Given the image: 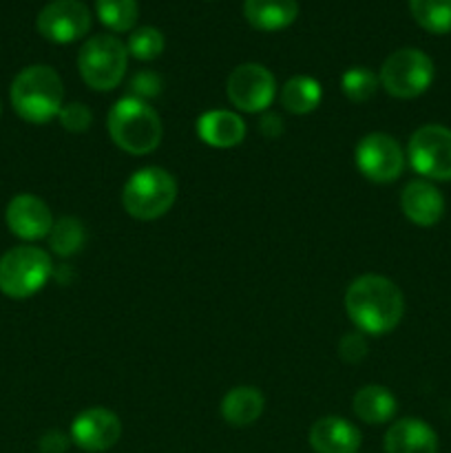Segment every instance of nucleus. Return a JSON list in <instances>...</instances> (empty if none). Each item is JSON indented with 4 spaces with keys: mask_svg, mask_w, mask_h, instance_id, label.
Segmentation results:
<instances>
[{
    "mask_svg": "<svg viewBox=\"0 0 451 453\" xmlns=\"http://www.w3.org/2000/svg\"><path fill=\"white\" fill-rule=\"evenodd\" d=\"M345 312L361 334L383 336L405 317L402 290L383 274H363L345 292Z\"/></svg>",
    "mask_w": 451,
    "mask_h": 453,
    "instance_id": "nucleus-1",
    "label": "nucleus"
},
{
    "mask_svg": "<svg viewBox=\"0 0 451 453\" xmlns=\"http://www.w3.org/2000/svg\"><path fill=\"white\" fill-rule=\"evenodd\" d=\"M11 106L25 122L47 124L57 118L65 106V87L56 69L47 65H31L13 78Z\"/></svg>",
    "mask_w": 451,
    "mask_h": 453,
    "instance_id": "nucleus-2",
    "label": "nucleus"
},
{
    "mask_svg": "<svg viewBox=\"0 0 451 453\" xmlns=\"http://www.w3.org/2000/svg\"><path fill=\"white\" fill-rule=\"evenodd\" d=\"M109 135L118 149L128 155H149L162 142V119L159 113L144 100L122 97L115 102L106 118Z\"/></svg>",
    "mask_w": 451,
    "mask_h": 453,
    "instance_id": "nucleus-3",
    "label": "nucleus"
},
{
    "mask_svg": "<svg viewBox=\"0 0 451 453\" xmlns=\"http://www.w3.org/2000/svg\"><path fill=\"white\" fill-rule=\"evenodd\" d=\"M177 199V181L166 168L146 166L133 173L122 188V206L133 219L153 221L166 215Z\"/></svg>",
    "mask_w": 451,
    "mask_h": 453,
    "instance_id": "nucleus-4",
    "label": "nucleus"
},
{
    "mask_svg": "<svg viewBox=\"0 0 451 453\" xmlns=\"http://www.w3.org/2000/svg\"><path fill=\"white\" fill-rule=\"evenodd\" d=\"M53 273L49 252L38 246H16L0 257V292L9 299H29Z\"/></svg>",
    "mask_w": 451,
    "mask_h": 453,
    "instance_id": "nucleus-5",
    "label": "nucleus"
},
{
    "mask_svg": "<svg viewBox=\"0 0 451 453\" xmlns=\"http://www.w3.org/2000/svg\"><path fill=\"white\" fill-rule=\"evenodd\" d=\"M128 66V49L111 34H97L82 44L78 53L80 78L93 91H113L122 82Z\"/></svg>",
    "mask_w": 451,
    "mask_h": 453,
    "instance_id": "nucleus-6",
    "label": "nucleus"
},
{
    "mask_svg": "<svg viewBox=\"0 0 451 453\" xmlns=\"http://www.w3.org/2000/svg\"><path fill=\"white\" fill-rule=\"evenodd\" d=\"M433 60L424 51L414 47L398 49L383 62L378 82L385 91L398 100H414L423 96L433 82Z\"/></svg>",
    "mask_w": 451,
    "mask_h": 453,
    "instance_id": "nucleus-7",
    "label": "nucleus"
},
{
    "mask_svg": "<svg viewBox=\"0 0 451 453\" xmlns=\"http://www.w3.org/2000/svg\"><path fill=\"white\" fill-rule=\"evenodd\" d=\"M407 157L418 175L433 181H451V128L424 124L407 144Z\"/></svg>",
    "mask_w": 451,
    "mask_h": 453,
    "instance_id": "nucleus-8",
    "label": "nucleus"
},
{
    "mask_svg": "<svg viewBox=\"0 0 451 453\" xmlns=\"http://www.w3.org/2000/svg\"><path fill=\"white\" fill-rule=\"evenodd\" d=\"M226 93L228 100L243 113H261L277 97V80L264 65L246 62L230 71Z\"/></svg>",
    "mask_w": 451,
    "mask_h": 453,
    "instance_id": "nucleus-9",
    "label": "nucleus"
},
{
    "mask_svg": "<svg viewBox=\"0 0 451 453\" xmlns=\"http://www.w3.org/2000/svg\"><path fill=\"white\" fill-rule=\"evenodd\" d=\"M356 166L370 181L389 184L402 175L405 153L387 133H370L356 146Z\"/></svg>",
    "mask_w": 451,
    "mask_h": 453,
    "instance_id": "nucleus-10",
    "label": "nucleus"
},
{
    "mask_svg": "<svg viewBox=\"0 0 451 453\" xmlns=\"http://www.w3.org/2000/svg\"><path fill=\"white\" fill-rule=\"evenodd\" d=\"M40 35L56 44H69L84 38L91 29V12L82 0H51L35 20Z\"/></svg>",
    "mask_w": 451,
    "mask_h": 453,
    "instance_id": "nucleus-11",
    "label": "nucleus"
},
{
    "mask_svg": "<svg viewBox=\"0 0 451 453\" xmlns=\"http://www.w3.org/2000/svg\"><path fill=\"white\" fill-rule=\"evenodd\" d=\"M122 436V423L118 416L104 407H91L75 416L71 423V441L75 447L88 453L109 451Z\"/></svg>",
    "mask_w": 451,
    "mask_h": 453,
    "instance_id": "nucleus-12",
    "label": "nucleus"
},
{
    "mask_svg": "<svg viewBox=\"0 0 451 453\" xmlns=\"http://www.w3.org/2000/svg\"><path fill=\"white\" fill-rule=\"evenodd\" d=\"M4 219H7L9 230L25 242H38V239L49 237L53 228V215L47 203L29 193L16 195L9 202Z\"/></svg>",
    "mask_w": 451,
    "mask_h": 453,
    "instance_id": "nucleus-13",
    "label": "nucleus"
},
{
    "mask_svg": "<svg viewBox=\"0 0 451 453\" xmlns=\"http://www.w3.org/2000/svg\"><path fill=\"white\" fill-rule=\"evenodd\" d=\"M402 215L420 228H432L445 215V197L427 180H414L401 193Z\"/></svg>",
    "mask_w": 451,
    "mask_h": 453,
    "instance_id": "nucleus-14",
    "label": "nucleus"
},
{
    "mask_svg": "<svg viewBox=\"0 0 451 453\" xmlns=\"http://www.w3.org/2000/svg\"><path fill=\"white\" fill-rule=\"evenodd\" d=\"M310 447L314 453H356L361 449V432L340 416H323L310 427Z\"/></svg>",
    "mask_w": 451,
    "mask_h": 453,
    "instance_id": "nucleus-15",
    "label": "nucleus"
},
{
    "mask_svg": "<svg viewBox=\"0 0 451 453\" xmlns=\"http://www.w3.org/2000/svg\"><path fill=\"white\" fill-rule=\"evenodd\" d=\"M385 453H438V436L424 420L401 418L385 434Z\"/></svg>",
    "mask_w": 451,
    "mask_h": 453,
    "instance_id": "nucleus-16",
    "label": "nucleus"
},
{
    "mask_svg": "<svg viewBox=\"0 0 451 453\" xmlns=\"http://www.w3.org/2000/svg\"><path fill=\"white\" fill-rule=\"evenodd\" d=\"M197 135L215 149H233L246 137V122L233 111H208L197 119Z\"/></svg>",
    "mask_w": 451,
    "mask_h": 453,
    "instance_id": "nucleus-17",
    "label": "nucleus"
},
{
    "mask_svg": "<svg viewBox=\"0 0 451 453\" xmlns=\"http://www.w3.org/2000/svg\"><path fill=\"white\" fill-rule=\"evenodd\" d=\"M265 398L252 385H239L233 388L224 398H221V418L233 427H248L256 423L259 416L264 414Z\"/></svg>",
    "mask_w": 451,
    "mask_h": 453,
    "instance_id": "nucleus-18",
    "label": "nucleus"
},
{
    "mask_svg": "<svg viewBox=\"0 0 451 453\" xmlns=\"http://www.w3.org/2000/svg\"><path fill=\"white\" fill-rule=\"evenodd\" d=\"M243 16L255 29L279 31L296 20L299 3L296 0H246Z\"/></svg>",
    "mask_w": 451,
    "mask_h": 453,
    "instance_id": "nucleus-19",
    "label": "nucleus"
},
{
    "mask_svg": "<svg viewBox=\"0 0 451 453\" xmlns=\"http://www.w3.org/2000/svg\"><path fill=\"white\" fill-rule=\"evenodd\" d=\"M396 410V398L383 385H365L354 394V414L367 425L389 423Z\"/></svg>",
    "mask_w": 451,
    "mask_h": 453,
    "instance_id": "nucleus-20",
    "label": "nucleus"
},
{
    "mask_svg": "<svg viewBox=\"0 0 451 453\" xmlns=\"http://www.w3.org/2000/svg\"><path fill=\"white\" fill-rule=\"evenodd\" d=\"M279 97H281V104L287 113L308 115L321 104L323 88L318 80L310 78V75H294L283 84Z\"/></svg>",
    "mask_w": 451,
    "mask_h": 453,
    "instance_id": "nucleus-21",
    "label": "nucleus"
},
{
    "mask_svg": "<svg viewBox=\"0 0 451 453\" xmlns=\"http://www.w3.org/2000/svg\"><path fill=\"white\" fill-rule=\"evenodd\" d=\"M414 20L429 34H449L451 31V0H409Z\"/></svg>",
    "mask_w": 451,
    "mask_h": 453,
    "instance_id": "nucleus-22",
    "label": "nucleus"
},
{
    "mask_svg": "<svg viewBox=\"0 0 451 453\" xmlns=\"http://www.w3.org/2000/svg\"><path fill=\"white\" fill-rule=\"evenodd\" d=\"M84 242H87V230L82 221L75 217H62L49 233V246L60 257L75 255L84 246Z\"/></svg>",
    "mask_w": 451,
    "mask_h": 453,
    "instance_id": "nucleus-23",
    "label": "nucleus"
},
{
    "mask_svg": "<svg viewBox=\"0 0 451 453\" xmlns=\"http://www.w3.org/2000/svg\"><path fill=\"white\" fill-rule=\"evenodd\" d=\"M97 18L102 25L109 27L111 31H131L135 27L137 16H140V7L137 0H96Z\"/></svg>",
    "mask_w": 451,
    "mask_h": 453,
    "instance_id": "nucleus-24",
    "label": "nucleus"
},
{
    "mask_svg": "<svg viewBox=\"0 0 451 453\" xmlns=\"http://www.w3.org/2000/svg\"><path fill=\"white\" fill-rule=\"evenodd\" d=\"M378 75H376L374 71L365 69V66H352V69L345 71L343 78H340L343 96L348 97L349 102H356V104L371 100L374 93L378 91Z\"/></svg>",
    "mask_w": 451,
    "mask_h": 453,
    "instance_id": "nucleus-25",
    "label": "nucleus"
},
{
    "mask_svg": "<svg viewBox=\"0 0 451 453\" xmlns=\"http://www.w3.org/2000/svg\"><path fill=\"white\" fill-rule=\"evenodd\" d=\"M164 44H166V40H164V34L157 27H137L131 38H128L126 49L128 56H133L135 60L149 62L162 56Z\"/></svg>",
    "mask_w": 451,
    "mask_h": 453,
    "instance_id": "nucleus-26",
    "label": "nucleus"
},
{
    "mask_svg": "<svg viewBox=\"0 0 451 453\" xmlns=\"http://www.w3.org/2000/svg\"><path fill=\"white\" fill-rule=\"evenodd\" d=\"M57 119H60L62 128H66L69 133H84L91 128L93 113L82 102H69V104H65L60 109Z\"/></svg>",
    "mask_w": 451,
    "mask_h": 453,
    "instance_id": "nucleus-27",
    "label": "nucleus"
},
{
    "mask_svg": "<svg viewBox=\"0 0 451 453\" xmlns=\"http://www.w3.org/2000/svg\"><path fill=\"white\" fill-rule=\"evenodd\" d=\"M128 88H131V97L146 102L162 93L164 80L162 75L155 73V71H137L131 78V82H128Z\"/></svg>",
    "mask_w": 451,
    "mask_h": 453,
    "instance_id": "nucleus-28",
    "label": "nucleus"
},
{
    "mask_svg": "<svg viewBox=\"0 0 451 453\" xmlns=\"http://www.w3.org/2000/svg\"><path fill=\"white\" fill-rule=\"evenodd\" d=\"M339 352L340 358L345 363H358L367 357V343H365V336L361 332H352V334H345L340 339L339 345Z\"/></svg>",
    "mask_w": 451,
    "mask_h": 453,
    "instance_id": "nucleus-29",
    "label": "nucleus"
},
{
    "mask_svg": "<svg viewBox=\"0 0 451 453\" xmlns=\"http://www.w3.org/2000/svg\"><path fill=\"white\" fill-rule=\"evenodd\" d=\"M69 441L71 438H66L62 432L51 429V432H47L42 438H40V451L42 453H65L66 449H69Z\"/></svg>",
    "mask_w": 451,
    "mask_h": 453,
    "instance_id": "nucleus-30",
    "label": "nucleus"
},
{
    "mask_svg": "<svg viewBox=\"0 0 451 453\" xmlns=\"http://www.w3.org/2000/svg\"><path fill=\"white\" fill-rule=\"evenodd\" d=\"M259 131L264 133L268 140H274V137H279L283 133V119L279 118V115H274V113L264 115V118H261V122H259Z\"/></svg>",
    "mask_w": 451,
    "mask_h": 453,
    "instance_id": "nucleus-31",
    "label": "nucleus"
},
{
    "mask_svg": "<svg viewBox=\"0 0 451 453\" xmlns=\"http://www.w3.org/2000/svg\"><path fill=\"white\" fill-rule=\"evenodd\" d=\"M0 113H3V106H0Z\"/></svg>",
    "mask_w": 451,
    "mask_h": 453,
    "instance_id": "nucleus-32",
    "label": "nucleus"
}]
</instances>
